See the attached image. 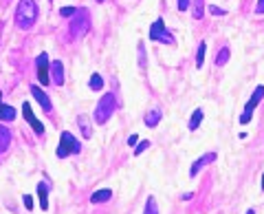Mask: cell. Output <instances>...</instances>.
Listing matches in <instances>:
<instances>
[{"mask_svg": "<svg viewBox=\"0 0 264 214\" xmlns=\"http://www.w3.org/2000/svg\"><path fill=\"white\" fill-rule=\"evenodd\" d=\"M209 14H214V16H224L227 11L220 9V7H209Z\"/></svg>", "mask_w": 264, "mask_h": 214, "instance_id": "cell-27", "label": "cell"}, {"mask_svg": "<svg viewBox=\"0 0 264 214\" xmlns=\"http://www.w3.org/2000/svg\"><path fill=\"white\" fill-rule=\"evenodd\" d=\"M88 29H90V18H88V11L86 9H77V11H75L73 23H70V36L82 38V36H86V33H88Z\"/></svg>", "mask_w": 264, "mask_h": 214, "instance_id": "cell-3", "label": "cell"}, {"mask_svg": "<svg viewBox=\"0 0 264 214\" xmlns=\"http://www.w3.org/2000/svg\"><path fill=\"white\" fill-rule=\"evenodd\" d=\"M114 108H117V99H114L112 93H106L104 97L97 102V108H95V115H92V119H95V124H106V121L112 117Z\"/></svg>", "mask_w": 264, "mask_h": 214, "instance_id": "cell-2", "label": "cell"}, {"mask_svg": "<svg viewBox=\"0 0 264 214\" xmlns=\"http://www.w3.org/2000/svg\"><path fill=\"white\" fill-rule=\"evenodd\" d=\"M262 97H264V86H255L253 95H251V99L246 102V106H244V113L240 115V124H249L251 117H253L255 106H258V104L262 102Z\"/></svg>", "mask_w": 264, "mask_h": 214, "instance_id": "cell-6", "label": "cell"}, {"mask_svg": "<svg viewBox=\"0 0 264 214\" xmlns=\"http://www.w3.org/2000/svg\"><path fill=\"white\" fill-rule=\"evenodd\" d=\"M200 121H202V108H196L192 119H189V130H196L198 126H200Z\"/></svg>", "mask_w": 264, "mask_h": 214, "instance_id": "cell-20", "label": "cell"}, {"mask_svg": "<svg viewBox=\"0 0 264 214\" xmlns=\"http://www.w3.org/2000/svg\"><path fill=\"white\" fill-rule=\"evenodd\" d=\"M143 214H158V205H156V199H154V196H148V201H145V212Z\"/></svg>", "mask_w": 264, "mask_h": 214, "instance_id": "cell-21", "label": "cell"}, {"mask_svg": "<svg viewBox=\"0 0 264 214\" xmlns=\"http://www.w3.org/2000/svg\"><path fill=\"white\" fill-rule=\"evenodd\" d=\"M158 121H161V111H158V108H152V111L145 115V126H148V128H154V126H158Z\"/></svg>", "mask_w": 264, "mask_h": 214, "instance_id": "cell-17", "label": "cell"}, {"mask_svg": "<svg viewBox=\"0 0 264 214\" xmlns=\"http://www.w3.org/2000/svg\"><path fill=\"white\" fill-rule=\"evenodd\" d=\"M77 126L82 128V137L84 139H90L92 137V126H90V117H88V115H79L77 117Z\"/></svg>", "mask_w": 264, "mask_h": 214, "instance_id": "cell-12", "label": "cell"}, {"mask_svg": "<svg viewBox=\"0 0 264 214\" xmlns=\"http://www.w3.org/2000/svg\"><path fill=\"white\" fill-rule=\"evenodd\" d=\"M202 11H205V0H194V18L200 20Z\"/></svg>", "mask_w": 264, "mask_h": 214, "instance_id": "cell-23", "label": "cell"}, {"mask_svg": "<svg viewBox=\"0 0 264 214\" xmlns=\"http://www.w3.org/2000/svg\"><path fill=\"white\" fill-rule=\"evenodd\" d=\"M88 86H90L92 91H101L104 89V77H101L99 73H92L90 80H88Z\"/></svg>", "mask_w": 264, "mask_h": 214, "instance_id": "cell-19", "label": "cell"}, {"mask_svg": "<svg viewBox=\"0 0 264 214\" xmlns=\"http://www.w3.org/2000/svg\"><path fill=\"white\" fill-rule=\"evenodd\" d=\"M145 148H150V142H141V143H139V146H136L134 155H136V157H139V155H141V152H143V150H145Z\"/></svg>", "mask_w": 264, "mask_h": 214, "instance_id": "cell-26", "label": "cell"}, {"mask_svg": "<svg viewBox=\"0 0 264 214\" xmlns=\"http://www.w3.org/2000/svg\"><path fill=\"white\" fill-rule=\"evenodd\" d=\"M214 159H216V152H207V155L198 157V159L194 161V166H192V170H189V174H192V177H198V172H200L205 166H209Z\"/></svg>", "mask_w": 264, "mask_h": 214, "instance_id": "cell-9", "label": "cell"}, {"mask_svg": "<svg viewBox=\"0 0 264 214\" xmlns=\"http://www.w3.org/2000/svg\"><path fill=\"white\" fill-rule=\"evenodd\" d=\"M229 47H222V49L218 51V55H216V67H224V64L229 62Z\"/></svg>", "mask_w": 264, "mask_h": 214, "instance_id": "cell-18", "label": "cell"}, {"mask_svg": "<svg viewBox=\"0 0 264 214\" xmlns=\"http://www.w3.org/2000/svg\"><path fill=\"white\" fill-rule=\"evenodd\" d=\"M205 51H207V45L200 42L198 45V53H196V69H202V62H205Z\"/></svg>", "mask_w": 264, "mask_h": 214, "instance_id": "cell-22", "label": "cell"}, {"mask_svg": "<svg viewBox=\"0 0 264 214\" xmlns=\"http://www.w3.org/2000/svg\"><path fill=\"white\" fill-rule=\"evenodd\" d=\"M38 20V5L35 0H20L16 7V24L24 31H29Z\"/></svg>", "mask_w": 264, "mask_h": 214, "instance_id": "cell-1", "label": "cell"}, {"mask_svg": "<svg viewBox=\"0 0 264 214\" xmlns=\"http://www.w3.org/2000/svg\"><path fill=\"white\" fill-rule=\"evenodd\" d=\"M150 40L154 42H165V45H174V38L170 36V31L165 29V23L163 18H156L150 27Z\"/></svg>", "mask_w": 264, "mask_h": 214, "instance_id": "cell-5", "label": "cell"}, {"mask_svg": "<svg viewBox=\"0 0 264 214\" xmlns=\"http://www.w3.org/2000/svg\"><path fill=\"white\" fill-rule=\"evenodd\" d=\"M75 7H62L60 9V16H64V18H68V16H75Z\"/></svg>", "mask_w": 264, "mask_h": 214, "instance_id": "cell-24", "label": "cell"}, {"mask_svg": "<svg viewBox=\"0 0 264 214\" xmlns=\"http://www.w3.org/2000/svg\"><path fill=\"white\" fill-rule=\"evenodd\" d=\"M9 143H11V133H9L7 126L0 124V152H4L9 148Z\"/></svg>", "mask_w": 264, "mask_h": 214, "instance_id": "cell-14", "label": "cell"}, {"mask_svg": "<svg viewBox=\"0 0 264 214\" xmlns=\"http://www.w3.org/2000/svg\"><path fill=\"white\" fill-rule=\"evenodd\" d=\"M38 196H40V208H48V186L46 183H38Z\"/></svg>", "mask_w": 264, "mask_h": 214, "instance_id": "cell-15", "label": "cell"}, {"mask_svg": "<svg viewBox=\"0 0 264 214\" xmlns=\"http://www.w3.org/2000/svg\"><path fill=\"white\" fill-rule=\"evenodd\" d=\"M139 62H141V67H145V53H143V45H139Z\"/></svg>", "mask_w": 264, "mask_h": 214, "instance_id": "cell-29", "label": "cell"}, {"mask_svg": "<svg viewBox=\"0 0 264 214\" xmlns=\"http://www.w3.org/2000/svg\"><path fill=\"white\" fill-rule=\"evenodd\" d=\"M255 14H264V0H258V5H255Z\"/></svg>", "mask_w": 264, "mask_h": 214, "instance_id": "cell-30", "label": "cell"}, {"mask_svg": "<svg viewBox=\"0 0 264 214\" xmlns=\"http://www.w3.org/2000/svg\"><path fill=\"white\" fill-rule=\"evenodd\" d=\"M51 80H53V84H57V86L64 84V64H62L60 60L51 62Z\"/></svg>", "mask_w": 264, "mask_h": 214, "instance_id": "cell-11", "label": "cell"}, {"mask_svg": "<svg viewBox=\"0 0 264 214\" xmlns=\"http://www.w3.org/2000/svg\"><path fill=\"white\" fill-rule=\"evenodd\" d=\"M110 196H112V190H108V188H104V190H97V192H92L90 201H92V203H106V201H110Z\"/></svg>", "mask_w": 264, "mask_h": 214, "instance_id": "cell-13", "label": "cell"}, {"mask_svg": "<svg viewBox=\"0 0 264 214\" xmlns=\"http://www.w3.org/2000/svg\"><path fill=\"white\" fill-rule=\"evenodd\" d=\"M35 64H38V82L42 86H46L51 82V64H48V53H40L35 58Z\"/></svg>", "mask_w": 264, "mask_h": 214, "instance_id": "cell-7", "label": "cell"}, {"mask_svg": "<svg viewBox=\"0 0 264 214\" xmlns=\"http://www.w3.org/2000/svg\"><path fill=\"white\" fill-rule=\"evenodd\" d=\"M22 201H24V208L26 210H33V196H31V194H24V199H22Z\"/></svg>", "mask_w": 264, "mask_h": 214, "instance_id": "cell-25", "label": "cell"}, {"mask_svg": "<svg viewBox=\"0 0 264 214\" xmlns=\"http://www.w3.org/2000/svg\"><path fill=\"white\" fill-rule=\"evenodd\" d=\"M262 190H264V177H262Z\"/></svg>", "mask_w": 264, "mask_h": 214, "instance_id": "cell-33", "label": "cell"}, {"mask_svg": "<svg viewBox=\"0 0 264 214\" xmlns=\"http://www.w3.org/2000/svg\"><path fill=\"white\" fill-rule=\"evenodd\" d=\"M79 150H82V143H79L70 133H62L60 146H57V157H60V159H64V157L75 155V152H79Z\"/></svg>", "mask_w": 264, "mask_h": 214, "instance_id": "cell-4", "label": "cell"}, {"mask_svg": "<svg viewBox=\"0 0 264 214\" xmlns=\"http://www.w3.org/2000/svg\"><path fill=\"white\" fill-rule=\"evenodd\" d=\"M0 119L2 121H13L16 119V108L9 104H0Z\"/></svg>", "mask_w": 264, "mask_h": 214, "instance_id": "cell-16", "label": "cell"}, {"mask_svg": "<svg viewBox=\"0 0 264 214\" xmlns=\"http://www.w3.org/2000/svg\"><path fill=\"white\" fill-rule=\"evenodd\" d=\"M136 142H139V135L132 133L130 137H128V146H136Z\"/></svg>", "mask_w": 264, "mask_h": 214, "instance_id": "cell-28", "label": "cell"}, {"mask_svg": "<svg viewBox=\"0 0 264 214\" xmlns=\"http://www.w3.org/2000/svg\"><path fill=\"white\" fill-rule=\"evenodd\" d=\"M189 7V0H178V11H185Z\"/></svg>", "mask_w": 264, "mask_h": 214, "instance_id": "cell-31", "label": "cell"}, {"mask_svg": "<svg viewBox=\"0 0 264 214\" xmlns=\"http://www.w3.org/2000/svg\"><path fill=\"white\" fill-rule=\"evenodd\" d=\"M31 93H33V97L40 102V106H42V111H44V113H51V111H53L51 99H48V95L44 93V91L40 89V86H35V84H33V86H31Z\"/></svg>", "mask_w": 264, "mask_h": 214, "instance_id": "cell-10", "label": "cell"}, {"mask_svg": "<svg viewBox=\"0 0 264 214\" xmlns=\"http://www.w3.org/2000/svg\"><path fill=\"white\" fill-rule=\"evenodd\" d=\"M246 214H255V210H246Z\"/></svg>", "mask_w": 264, "mask_h": 214, "instance_id": "cell-32", "label": "cell"}, {"mask_svg": "<svg viewBox=\"0 0 264 214\" xmlns=\"http://www.w3.org/2000/svg\"><path fill=\"white\" fill-rule=\"evenodd\" d=\"M97 2H104V0H97Z\"/></svg>", "mask_w": 264, "mask_h": 214, "instance_id": "cell-34", "label": "cell"}, {"mask_svg": "<svg viewBox=\"0 0 264 214\" xmlns=\"http://www.w3.org/2000/svg\"><path fill=\"white\" fill-rule=\"evenodd\" d=\"M22 115H24L26 124H31V128L35 130V135H44V126L40 124V119L33 115V108H31V104H29V102L22 104Z\"/></svg>", "mask_w": 264, "mask_h": 214, "instance_id": "cell-8", "label": "cell"}]
</instances>
